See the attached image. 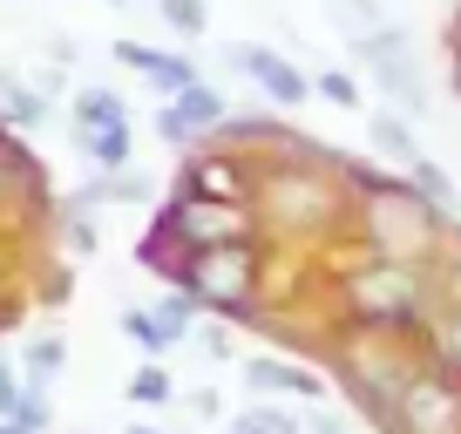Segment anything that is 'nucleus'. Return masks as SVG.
<instances>
[{
	"instance_id": "nucleus-1",
	"label": "nucleus",
	"mask_w": 461,
	"mask_h": 434,
	"mask_svg": "<svg viewBox=\"0 0 461 434\" xmlns=\"http://www.w3.org/2000/svg\"><path fill=\"white\" fill-rule=\"evenodd\" d=\"M251 285H258V251L245 238H224V245H197L184 258V292L197 305H230L245 312L251 305Z\"/></svg>"
},
{
	"instance_id": "nucleus-2",
	"label": "nucleus",
	"mask_w": 461,
	"mask_h": 434,
	"mask_svg": "<svg viewBox=\"0 0 461 434\" xmlns=\"http://www.w3.org/2000/svg\"><path fill=\"white\" fill-rule=\"evenodd\" d=\"M360 61H366V75H374V82L387 88V102L401 109L407 122H414V116H428V82H420L414 41H407L401 28H387V21H380L374 34H360Z\"/></svg>"
},
{
	"instance_id": "nucleus-3",
	"label": "nucleus",
	"mask_w": 461,
	"mask_h": 434,
	"mask_svg": "<svg viewBox=\"0 0 461 434\" xmlns=\"http://www.w3.org/2000/svg\"><path fill=\"white\" fill-rule=\"evenodd\" d=\"M393 428L401 434H461V380L455 374H407L393 387Z\"/></svg>"
},
{
	"instance_id": "nucleus-4",
	"label": "nucleus",
	"mask_w": 461,
	"mask_h": 434,
	"mask_svg": "<svg viewBox=\"0 0 461 434\" xmlns=\"http://www.w3.org/2000/svg\"><path fill=\"white\" fill-rule=\"evenodd\" d=\"M346 299L360 319H380V326H407L420 305V285L401 258H380V265H360V272L346 278Z\"/></svg>"
},
{
	"instance_id": "nucleus-5",
	"label": "nucleus",
	"mask_w": 461,
	"mask_h": 434,
	"mask_svg": "<svg viewBox=\"0 0 461 434\" xmlns=\"http://www.w3.org/2000/svg\"><path fill=\"white\" fill-rule=\"evenodd\" d=\"M251 217L238 211V197H190L176 203L170 217H163V231H170V245L197 251V245H224V238H245Z\"/></svg>"
},
{
	"instance_id": "nucleus-6",
	"label": "nucleus",
	"mask_w": 461,
	"mask_h": 434,
	"mask_svg": "<svg viewBox=\"0 0 461 434\" xmlns=\"http://www.w3.org/2000/svg\"><path fill=\"white\" fill-rule=\"evenodd\" d=\"M230 109H224V95L217 88H203V82H184V88H170V102L157 109V136L163 143H197L203 130H217Z\"/></svg>"
},
{
	"instance_id": "nucleus-7",
	"label": "nucleus",
	"mask_w": 461,
	"mask_h": 434,
	"mask_svg": "<svg viewBox=\"0 0 461 434\" xmlns=\"http://www.w3.org/2000/svg\"><path fill=\"white\" fill-rule=\"evenodd\" d=\"M224 55H230V68L251 75V82H258L265 95L278 102V109H299V102L312 95V82H305V75L292 68L285 55H272V48H258V41H238V48H224Z\"/></svg>"
},
{
	"instance_id": "nucleus-8",
	"label": "nucleus",
	"mask_w": 461,
	"mask_h": 434,
	"mask_svg": "<svg viewBox=\"0 0 461 434\" xmlns=\"http://www.w3.org/2000/svg\"><path fill=\"white\" fill-rule=\"evenodd\" d=\"M245 387L251 393H299V401H319V380L305 374V366H292V360H272V353L245 360Z\"/></svg>"
},
{
	"instance_id": "nucleus-9",
	"label": "nucleus",
	"mask_w": 461,
	"mask_h": 434,
	"mask_svg": "<svg viewBox=\"0 0 461 434\" xmlns=\"http://www.w3.org/2000/svg\"><path fill=\"white\" fill-rule=\"evenodd\" d=\"M115 61H122V68H136V75H149L163 95H170V88H184V82H197V68H190L184 55H157V48H143V41H115Z\"/></svg>"
},
{
	"instance_id": "nucleus-10",
	"label": "nucleus",
	"mask_w": 461,
	"mask_h": 434,
	"mask_svg": "<svg viewBox=\"0 0 461 434\" xmlns=\"http://www.w3.org/2000/svg\"><path fill=\"white\" fill-rule=\"evenodd\" d=\"M0 109H7L14 130H41L48 122V95H34V88L21 82V75H7V68H0Z\"/></svg>"
},
{
	"instance_id": "nucleus-11",
	"label": "nucleus",
	"mask_w": 461,
	"mask_h": 434,
	"mask_svg": "<svg viewBox=\"0 0 461 434\" xmlns=\"http://www.w3.org/2000/svg\"><path fill=\"white\" fill-rule=\"evenodd\" d=\"M366 136H374V149H380V157H393L401 170L420 157V143H414V130H407V116H387V109H374V116H366Z\"/></svg>"
},
{
	"instance_id": "nucleus-12",
	"label": "nucleus",
	"mask_w": 461,
	"mask_h": 434,
	"mask_svg": "<svg viewBox=\"0 0 461 434\" xmlns=\"http://www.w3.org/2000/svg\"><path fill=\"white\" fill-rule=\"evenodd\" d=\"M272 203H278V211H285V203L299 211L292 224H319V217H332V197H326V190L312 184V176H285V184L272 190Z\"/></svg>"
},
{
	"instance_id": "nucleus-13",
	"label": "nucleus",
	"mask_w": 461,
	"mask_h": 434,
	"mask_svg": "<svg viewBox=\"0 0 461 434\" xmlns=\"http://www.w3.org/2000/svg\"><path fill=\"white\" fill-rule=\"evenodd\" d=\"M109 122H130L122 95H115V88H82V95H75V136H88V130H109Z\"/></svg>"
},
{
	"instance_id": "nucleus-14",
	"label": "nucleus",
	"mask_w": 461,
	"mask_h": 434,
	"mask_svg": "<svg viewBox=\"0 0 461 434\" xmlns=\"http://www.w3.org/2000/svg\"><path fill=\"white\" fill-rule=\"evenodd\" d=\"M21 366H28V387L41 393L48 380L61 374V366H68V339H55V333H41V339H28V347H21Z\"/></svg>"
},
{
	"instance_id": "nucleus-15",
	"label": "nucleus",
	"mask_w": 461,
	"mask_h": 434,
	"mask_svg": "<svg viewBox=\"0 0 461 434\" xmlns=\"http://www.w3.org/2000/svg\"><path fill=\"white\" fill-rule=\"evenodd\" d=\"M149 319H157V326H163V339L176 347V339H190V333H197V299H190V292H163V299L149 305Z\"/></svg>"
},
{
	"instance_id": "nucleus-16",
	"label": "nucleus",
	"mask_w": 461,
	"mask_h": 434,
	"mask_svg": "<svg viewBox=\"0 0 461 434\" xmlns=\"http://www.w3.org/2000/svg\"><path fill=\"white\" fill-rule=\"evenodd\" d=\"M407 176L420 184V197H428L441 217H461V197H455V184H447V170H434L428 157H414V163H407Z\"/></svg>"
},
{
	"instance_id": "nucleus-17",
	"label": "nucleus",
	"mask_w": 461,
	"mask_h": 434,
	"mask_svg": "<svg viewBox=\"0 0 461 434\" xmlns=\"http://www.w3.org/2000/svg\"><path fill=\"white\" fill-rule=\"evenodd\" d=\"M82 149L102 163V170H122L130 163V122H109V130H88L82 136Z\"/></svg>"
},
{
	"instance_id": "nucleus-18",
	"label": "nucleus",
	"mask_w": 461,
	"mask_h": 434,
	"mask_svg": "<svg viewBox=\"0 0 461 434\" xmlns=\"http://www.w3.org/2000/svg\"><path fill=\"white\" fill-rule=\"evenodd\" d=\"M230 434H299V420H292L285 407L258 401V407H245V414H230Z\"/></svg>"
},
{
	"instance_id": "nucleus-19",
	"label": "nucleus",
	"mask_w": 461,
	"mask_h": 434,
	"mask_svg": "<svg viewBox=\"0 0 461 434\" xmlns=\"http://www.w3.org/2000/svg\"><path fill=\"white\" fill-rule=\"evenodd\" d=\"M326 7H332V21H339L353 41H360V34H374L380 21H387V14H380V0H326Z\"/></svg>"
},
{
	"instance_id": "nucleus-20",
	"label": "nucleus",
	"mask_w": 461,
	"mask_h": 434,
	"mask_svg": "<svg viewBox=\"0 0 461 434\" xmlns=\"http://www.w3.org/2000/svg\"><path fill=\"white\" fill-rule=\"evenodd\" d=\"M130 401H136V407H170V401H176V380H170V374H163V366H157V360H149V366H143V374H136V380H130Z\"/></svg>"
},
{
	"instance_id": "nucleus-21",
	"label": "nucleus",
	"mask_w": 461,
	"mask_h": 434,
	"mask_svg": "<svg viewBox=\"0 0 461 434\" xmlns=\"http://www.w3.org/2000/svg\"><path fill=\"white\" fill-rule=\"evenodd\" d=\"M163 21H170L176 34H203V28H211V14H203V0H163Z\"/></svg>"
},
{
	"instance_id": "nucleus-22",
	"label": "nucleus",
	"mask_w": 461,
	"mask_h": 434,
	"mask_svg": "<svg viewBox=\"0 0 461 434\" xmlns=\"http://www.w3.org/2000/svg\"><path fill=\"white\" fill-rule=\"evenodd\" d=\"M122 333H130V339H136L143 353H163V347H170V339H163V326H157V319L143 312V305H136V312H122Z\"/></svg>"
},
{
	"instance_id": "nucleus-23",
	"label": "nucleus",
	"mask_w": 461,
	"mask_h": 434,
	"mask_svg": "<svg viewBox=\"0 0 461 434\" xmlns=\"http://www.w3.org/2000/svg\"><path fill=\"white\" fill-rule=\"evenodd\" d=\"M434 360H441V374H455V380H461V312L441 326V339H434Z\"/></svg>"
},
{
	"instance_id": "nucleus-24",
	"label": "nucleus",
	"mask_w": 461,
	"mask_h": 434,
	"mask_svg": "<svg viewBox=\"0 0 461 434\" xmlns=\"http://www.w3.org/2000/svg\"><path fill=\"white\" fill-rule=\"evenodd\" d=\"M312 88H319L326 102H339V109H360V88H353V75H332V68H326Z\"/></svg>"
},
{
	"instance_id": "nucleus-25",
	"label": "nucleus",
	"mask_w": 461,
	"mask_h": 434,
	"mask_svg": "<svg viewBox=\"0 0 461 434\" xmlns=\"http://www.w3.org/2000/svg\"><path fill=\"white\" fill-rule=\"evenodd\" d=\"M203 197H238V170H197Z\"/></svg>"
},
{
	"instance_id": "nucleus-26",
	"label": "nucleus",
	"mask_w": 461,
	"mask_h": 434,
	"mask_svg": "<svg viewBox=\"0 0 461 434\" xmlns=\"http://www.w3.org/2000/svg\"><path fill=\"white\" fill-rule=\"evenodd\" d=\"M197 347L211 353V360H224V353H230V333H217V326H197Z\"/></svg>"
},
{
	"instance_id": "nucleus-27",
	"label": "nucleus",
	"mask_w": 461,
	"mask_h": 434,
	"mask_svg": "<svg viewBox=\"0 0 461 434\" xmlns=\"http://www.w3.org/2000/svg\"><path fill=\"white\" fill-rule=\"evenodd\" d=\"M21 393H28V387H21V380L7 374V366H0V414H14V407H21Z\"/></svg>"
},
{
	"instance_id": "nucleus-28",
	"label": "nucleus",
	"mask_w": 461,
	"mask_h": 434,
	"mask_svg": "<svg viewBox=\"0 0 461 434\" xmlns=\"http://www.w3.org/2000/svg\"><path fill=\"white\" fill-rule=\"evenodd\" d=\"M312 434H346V420H332V414H319V420H312Z\"/></svg>"
},
{
	"instance_id": "nucleus-29",
	"label": "nucleus",
	"mask_w": 461,
	"mask_h": 434,
	"mask_svg": "<svg viewBox=\"0 0 461 434\" xmlns=\"http://www.w3.org/2000/svg\"><path fill=\"white\" fill-rule=\"evenodd\" d=\"M455 88H461V55H455Z\"/></svg>"
},
{
	"instance_id": "nucleus-30",
	"label": "nucleus",
	"mask_w": 461,
	"mask_h": 434,
	"mask_svg": "<svg viewBox=\"0 0 461 434\" xmlns=\"http://www.w3.org/2000/svg\"><path fill=\"white\" fill-rule=\"evenodd\" d=\"M130 434H157V428H130Z\"/></svg>"
}]
</instances>
